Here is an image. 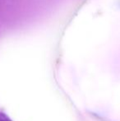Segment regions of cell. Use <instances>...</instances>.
I'll return each mask as SVG.
<instances>
[{"mask_svg":"<svg viewBox=\"0 0 120 121\" xmlns=\"http://www.w3.org/2000/svg\"><path fill=\"white\" fill-rule=\"evenodd\" d=\"M0 121H12L11 119L3 113H0Z\"/></svg>","mask_w":120,"mask_h":121,"instance_id":"obj_1","label":"cell"}]
</instances>
